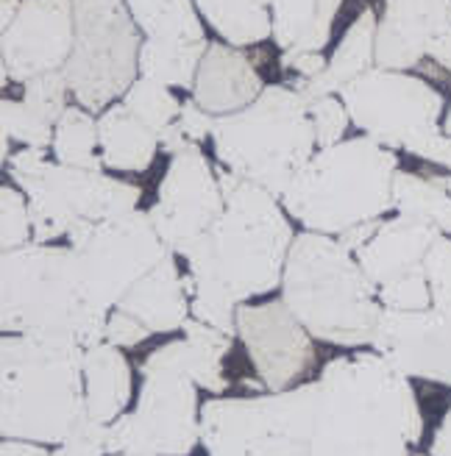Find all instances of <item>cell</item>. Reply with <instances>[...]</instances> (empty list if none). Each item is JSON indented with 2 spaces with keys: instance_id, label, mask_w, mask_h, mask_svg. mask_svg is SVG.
Wrapping results in <instances>:
<instances>
[{
  "instance_id": "6da1fadb",
  "label": "cell",
  "mask_w": 451,
  "mask_h": 456,
  "mask_svg": "<svg viewBox=\"0 0 451 456\" xmlns=\"http://www.w3.org/2000/svg\"><path fill=\"white\" fill-rule=\"evenodd\" d=\"M226 209L187 250L184 289L190 314L223 334H237V306L282 287L284 262L296 240L276 195L217 167Z\"/></svg>"
},
{
  "instance_id": "7a4b0ae2",
  "label": "cell",
  "mask_w": 451,
  "mask_h": 456,
  "mask_svg": "<svg viewBox=\"0 0 451 456\" xmlns=\"http://www.w3.org/2000/svg\"><path fill=\"white\" fill-rule=\"evenodd\" d=\"M421 437L418 395L385 356L357 351L326 362L309 456H413Z\"/></svg>"
},
{
  "instance_id": "3957f363",
  "label": "cell",
  "mask_w": 451,
  "mask_h": 456,
  "mask_svg": "<svg viewBox=\"0 0 451 456\" xmlns=\"http://www.w3.org/2000/svg\"><path fill=\"white\" fill-rule=\"evenodd\" d=\"M109 312L89 301L70 245L31 242L0 254V329L39 339L106 342Z\"/></svg>"
},
{
  "instance_id": "277c9868",
  "label": "cell",
  "mask_w": 451,
  "mask_h": 456,
  "mask_svg": "<svg viewBox=\"0 0 451 456\" xmlns=\"http://www.w3.org/2000/svg\"><path fill=\"white\" fill-rule=\"evenodd\" d=\"M282 301L321 342L343 348L373 346L381 321L379 287L337 237L301 232L290 245Z\"/></svg>"
},
{
  "instance_id": "5b68a950",
  "label": "cell",
  "mask_w": 451,
  "mask_h": 456,
  "mask_svg": "<svg viewBox=\"0 0 451 456\" xmlns=\"http://www.w3.org/2000/svg\"><path fill=\"white\" fill-rule=\"evenodd\" d=\"M86 415L81 346L4 334L0 339V435L4 440L62 445Z\"/></svg>"
},
{
  "instance_id": "8992f818",
  "label": "cell",
  "mask_w": 451,
  "mask_h": 456,
  "mask_svg": "<svg viewBox=\"0 0 451 456\" xmlns=\"http://www.w3.org/2000/svg\"><path fill=\"white\" fill-rule=\"evenodd\" d=\"M396 173V151L373 142L371 136H354L315 151L292 178L282 207L307 232L340 237L346 228L393 212Z\"/></svg>"
},
{
  "instance_id": "52a82bcc",
  "label": "cell",
  "mask_w": 451,
  "mask_h": 456,
  "mask_svg": "<svg viewBox=\"0 0 451 456\" xmlns=\"http://www.w3.org/2000/svg\"><path fill=\"white\" fill-rule=\"evenodd\" d=\"M212 142L226 170L279 200L318 148L309 106L290 84H270L251 106L217 118Z\"/></svg>"
},
{
  "instance_id": "ba28073f",
  "label": "cell",
  "mask_w": 451,
  "mask_h": 456,
  "mask_svg": "<svg viewBox=\"0 0 451 456\" xmlns=\"http://www.w3.org/2000/svg\"><path fill=\"white\" fill-rule=\"evenodd\" d=\"M6 170L29 195L34 242H56L78 225L134 212L143 190L106 173L48 162V148L17 151Z\"/></svg>"
},
{
  "instance_id": "9c48e42d",
  "label": "cell",
  "mask_w": 451,
  "mask_h": 456,
  "mask_svg": "<svg viewBox=\"0 0 451 456\" xmlns=\"http://www.w3.org/2000/svg\"><path fill=\"white\" fill-rule=\"evenodd\" d=\"M321 379L284 393L209 398L201 406V445L209 456H309Z\"/></svg>"
},
{
  "instance_id": "30bf717a",
  "label": "cell",
  "mask_w": 451,
  "mask_h": 456,
  "mask_svg": "<svg viewBox=\"0 0 451 456\" xmlns=\"http://www.w3.org/2000/svg\"><path fill=\"white\" fill-rule=\"evenodd\" d=\"M73 12L76 42L62 73L78 106L101 114L137 81L140 28L126 0H73Z\"/></svg>"
},
{
  "instance_id": "8fae6325",
  "label": "cell",
  "mask_w": 451,
  "mask_h": 456,
  "mask_svg": "<svg viewBox=\"0 0 451 456\" xmlns=\"http://www.w3.org/2000/svg\"><path fill=\"white\" fill-rule=\"evenodd\" d=\"M140 401L109 426L106 453L187 456L201 443V406L195 381L156 351L143 364Z\"/></svg>"
},
{
  "instance_id": "7c38bea8",
  "label": "cell",
  "mask_w": 451,
  "mask_h": 456,
  "mask_svg": "<svg viewBox=\"0 0 451 456\" xmlns=\"http://www.w3.org/2000/svg\"><path fill=\"white\" fill-rule=\"evenodd\" d=\"M67 245L78 259L89 301L103 312L115 309L123 295L170 254L143 209L78 225L67 234Z\"/></svg>"
},
{
  "instance_id": "4fadbf2b",
  "label": "cell",
  "mask_w": 451,
  "mask_h": 456,
  "mask_svg": "<svg viewBox=\"0 0 451 456\" xmlns=\"http://www.w3.org/2000/svg\"><path fill=\"white\" fill-rule=\"evenodd\" d=\"M340 101L351 123L390 151H410L415 142L443 131V95L413 73L373 70L343 86Z\"/></svg>"
},
{
  "instance_id": "5bb4252c",
  "label": "cell",
  "mask_w": 451,
  "mask_h": 456,
  "mask_svg": "<svg viewBox=\"0 0 451 456\" xmlns=\"http://www.w3.org/2000/svg\"><path fill=\"white\" fill-rule=\"evenodd\" d=\"M443 232L410 215L381 220L376 237L357 250V259L379 287V301L388 309H432V287L426 256Z\"/></svg>"
},
{
  "instance_id": "9a60e30c",
  "label": "cell",
  "mask_w": 451,
  "mask_h": 456,
  "mask_svg": "<svg viewBox=\"0 0 451 456\" xmlns=\"http://www.w3.org/2000/svg\"><path fill=\"white\" fill-rule=\"evenodd\" d=\"M226 209V198L198 142L170 156V165L162 175L160 195L148 209L156 234L178 256H187L195 240L204 237Z\"/></svg>"
},
{
  "instance_id": "2e32d148",
  "label": "cell",
  "mask_w": 451,
  "mask_h": 456,
  "mask_svg": "<svg viewBox=\"0 0 451 456\" xmlns=\"http://www.w3.org/2000/svg\"><path fill=\"white\" fill-rule=\"evenodd\" d=\"M237 337L248 351L265 390H292L315 364V337L290 306L276 298L237 306Z\"/></svg>"
},
{
  "instance_id": "e0dca14e",
  "label": "cell",
  "mask_w": 451,
  "mask_h": 456,
  "mask_svg": "<svg viewBox=\"0 0 451 456\" xmlns=\"http://www.w3.org/2000/svg\"><path fill=\"white\" fill-rule=\"evenodd\" d=\"M76 42L73 0H22L9 28L0 34L4 89L17 81L64 70Z\"/></svg>"
},
{
  "instance_id": "ac0fdd59",
  "label": "cell",
  "mask_w": 451,
  "mask_h": 456,
  "mask_svg": "<svg viewBox=\"0 0 451 456\" xmlns=\"http://www.w3.org/2000/svg\"><path fill=\"white\" fill-rule=\"evenodd\" d=\"M371 348L407 379L451 387V317L435 306L418 312L385 306Z\"/></svg>"
},
{
  "instance_id": "d6986e66",
  "label": "cell",
  "mask_w": 451,
  "mask_h": 456,
  "mask_svg": "<svg viewBox=\"0 0 451 456\" xmlns=\"http://www.w3.org/2000/svg\"><path fill=\"white\" fill-rule=\"evenodd\" d=\"M451 20V0H385L376 26V67L407 73L430 59Z\"/></svg>"
},
{
  "instance_id": "ffe728a7",
  "label": "cell",
  "mask_w": 451,
  "mask_h": 456,
  "mask_svg": "<svg viewBox=\"0 0 451 456\" xmlns=\"http://www.w3.org/2000/svg\"><path fill=\"white\" fill-rule=\"evenodd\" d=\"M262 93L265 84L251 59L234 45L209 42L190 95L201 109L223 118V114H234L251 106Z\"/></svg>"
},
{
  "instance_id": "44dd1931",
  "label": "cell",
  "mask_w": 451,
  "mask_h": 456,
  "mask_svg": "<svg viewBox=\"0 0 451 456\" xmlns=\"http://www.w3.org/2000/svg\"><path fill=\"white\" fill-rule=\"evenodd\" d=\"M178 254H170L134 284L115 309L137 317L153 334H170L190 321V295L184 273L178 270Z\"/></svg>"
},
{
  "instance_id": "7402d4cb",
  "label": "cell",
  "mask_w": 451,
  "mask_h": 456,
  "mask_svg": "<svg viewBox=\"0 0 451 456\" xmlns=\"http://www.w3.org/2000/svg\"><path fill=\"white\" fill-rule=\"evenodd\" d=\"M376 26H379L376 12L363 9L348 26V31L343 34L324 73H318L315 78H292L290 86L304 98L307 106L312 101L343 93V86H348L354 78L373 70L376 67Z\"/></svg>"
},
{
  "instance_id": "603a6c76",
  "label": "cell",
  "mask_w": 451,
  "mask_h": 456,
  "mask_svg": "<svg viewBox=\"0 0 451 456\" xmlns=\"http://www.w3.org/2000/svg\"><path fill=\"white\" fill-rule=\"evenodd\" d=\"M84 395L93 420L111 426L131 401V368L123 351L111 342H101L84 351Z\"/></svg>"
},
{
  "instance_id": "cb8c5ba5",
  "label": "cell",
  "mask_w": 451,
  "mask_h": 456,
  "mask_svg": "<svg viewBox=\"0 0 451 456\" xmlns=\"http://www.w3.org/2000/svg\"><path fill=\"white\" fill-rule=\"evenodd\" d=\"M101 156L109 170L143 173L160 151V134L151 131L123 101L111 103L98 118Z\"/></svg>"
},
{
  "instance_id": "d4e9b609",
  "label": "cell",
  "mask_w": 451,
  "mask_h": 456,
  "mask_svg": "<svg viewBox=\"0 0 451 456\" xmlns=\"http://www.w3.org/2000/svg\"><path fill=\"white\" fill-rule=\"evenodd\" d=\"M343 0H274V42L282 53H321Z\"/></svg>"
},
{
  "instance_id": "484cf974",
  "label": "cell",
  "mask_w": 451,
  "mask_h": 456,
  "mask_svg": "<svg viewBox=\"0 0 451 456\" xmlns=\"http://www.w3.org/2000/svg\"><path fill=\"white\" fill-rule=\"evenodd\" d=\"M393 212L418 217L451 237V173L423 175L398 170L393 184Z\"/></svg>"
},
{
  "instance_id": "4316f807",
  "label": "cell",
  "mask_w": 451,
  "mask_h": 456,
  "mask_svg": "<svg viewBox=\"0 0 451 456\" xmlns=\"http://www.w3.org/2000/svg\"><path fill=\"white\" fill-rule=\"evenodd\" d=\"M137 28L151 42L195 45L209 42L193 0H126Z\"/></svg>"
},
{
  "instance_id": "83f0119b",
  "label": "cell",
  "mask_w": 451,
  "mask_h": 456,
  "mask_svg": "<svg viewBox=\"0 0 451 456\" xmlns=\"http://www.w3.org/2000/svg\"><path fill=\"white\" fill-rule=\"evenodd\" d=\"M270 4L274 0H195L201 17L234 48H248L274 37Z\"/></svg>"
},
{
  "instance_id": "f1b7e54d",
  "label": "cell",
  "mask_w": 451,
  "mask_h": 456,
  "mask_svg": "<svg viewBox=\"0 0 451 456\" xmlns=\"http://www.w3.org/2000/svg\"><path fill=\"white\" fill-rule=\"evenodd\" d=\"M101 136H98V120L93 111L84 106H67L62 120L56 123L53 136V159L67 167H81V170H95L103 173V156H101Z\"/></svg>"
},
{
  "instance_id": "f546056e",
  "label": "cell",
  "mask_w": 451,
  "mask_h": 456,
  "mask_svg": "<svg viewBox=\"0 0 451 456\" xmlns=\"http://www.w3.org/2000/svg\"><path fill=\"white\" fill-rule=\"evenodd\" d=\"M209 42H195V45H162V42H143L140 51V76L160 81L165 86L176 89H190L198 76L201 59H204Z\"/></svg>"
},
{
  "instance_id": "4dcf8cb0",
  "label": "cell",
  "mask_w": 451,
  "mask_h": 456,
  "mask_svg": "<svg viewBox=\"0 0 451 456\" xmlns=\"http://www.w3.org/2000/svg\"><path fill=\"white\" fill-rule=\"evenodd\" d=\"M156 354L209 393L223 395L226 390H229V379H226V373H223V359L204 351V348L193 346L187 337L165 342V346L156 348Z\"/></svg>"
},
{
  "instance_id": "1f68e13d",
  "label": "cell",
  "mask_w": 451,
  "mask_h": 456,
  "mask_svg": "<svg viewBox=\"0 0 451 456\" xmlns=\"http://www.w3.org/2000/svg\"><path fill=\"white\" fill-rule=\"evenodd\" d=\"M123 103L156 134H162L173 120H178V114H182V106H184L170 93V86L143 78V76L128 86Z\"/></svg>"
},
{
  "instance_id": "d6a6232c",
  "label": "cell",
  "mask_w": 451,
  "mask_h": 456,
  "mask_svg": "<svg viewBox=\"0 0 451 456\" xmlns=\"http://www.w3.org/2000/svg\"><path fill=\"white\" fill-rule=\"evenodd\" d=\"M0 128H4L0 140H14L22 148H51L56 136V126L45 120L22 98L0 101Z\"/></svg>"
},
{
  "instance_id": "836d02e7",
  "label": "cell",
  "mask_w": 451,
  "mask_h": 456,
  "mask_svg": "<svg viewBox=\"0 0 451 456\" xmlns=\"http://www.w3.org/2000/svg\"><path fill=\"white\" fill-rule=\"evenodd\" d=\"M34 242L31 203L20 187H0V248L17 250Z\"/></svg>"
},
{
  "instance_id": "e575fe53",
  "label": "cell",
  "mask_w": 451,
  "mask_h": 456,
  "mask_svg": "<svg viewBox=\"0 0 451 456\" xmlns=\"http://www.w3.org/2000/svg\"><path fill=\"white\" fill-rule=\"evenodd\" d=\"M67 95H70V86L62 70L56 73H45L31 81L22 84V101H26L34 111H39L48 123H59L62 114L67 111Z\"/></svg>"
},
{
  "instance_id": "d590c367",
  "label": "cell",
  "mask_w": 451,
  "mask_h": 456,
  "mask_svg": "<svg viewBox=\"0 0 451 456\" xmlns=\"http://www.w3.org/2000/svg\"><path fill=\"white\" fill-rule=\"evenodd\" d=\"M309 118H312V128H315V142L318 148H332L337 142H343L346 128L351 123L348 109L343 101L332 98H321L309 103Z\"/></svg>"
},
{
  "instance_id": "8d00e7d4",
  "label": "cell",
  "mask_w": 451,
  "mask_h": 456,
  "mask_svg": "<svg viewBox=\"0 0 451 456\" xmlns=\"http://www.w3.org/2000/svg\"><path fill=\"white\" fill-rule=\"evenodd\" d=\"M426 276L432 287V306L451 317V237L440 234L426 256Z\"/></svg>"
},
{
  "instance_id": "74e56055",
  "label": "cell",
  "mask_w": 451,
  "mask_h": 456,
  "mask_svg": "<svg viewBox=\"0 0 451 456\" xmlns=\"http://www.w3.org/2000/svg\"><path fill=\"white\" fill-rule=\"evenodd\" d=\"M106 437H109V426L86 415L76 423V428L67 435V440L56 445V451H51V456H103Z\"/></svg>"
},
{
  "instance_id": "f35d334b",
  "label": "cell",
  "mask_w": 451,
  "mask_h": 456,
  "mask_svg": "<svg viewBox=\"0 0 451 456\" xmlns=\"http://www.w3.org/2000/svg\"><path fill=\"white\" fill-rule=\"evenodd\" d=\"M153 331L140 323L137 317H131L120 309H111L109 312V323H106V342L118 348H137L140 342H145Z\"/></svg>"
},
{
  "instance_id": "ab89813d",
  "label": "cell",
  "mask_w": 451,
  "mask_h": 456,
  "mask_svg": "<svg viewBox=\"0 0 451 456\" xmlns=\"http://www.w3.org/2000/svg\"><path fill=\"white\" fill-rule=\"evenodd\" d=\"M184 337L193 342V346H198V348H204V351H209V354H215V356H226L232 351V346H234V337H229V334H223L220 329H215V326H209V323H201V321H195V317H190V321L184 323Z\"/></svg>"
},
{
  "instance_id": "60d3db41",
  "label": "cell",
  "mask_w": 451,
  "mask_h": 456,
  "mask_svg": "<svg viewBox=\"0 0 451 456\" xmlns=\"http://www.w3.org/2000/svg\"><path fill=\"white\" fill-rule=\"evenodd\" d=\"M215 114H209L207 109H201L193 98L190 101H184V106H182V114H178V128H182V134L187 136L190 142H204L207 136H212V131H215Z\"/></svg>"
},
{
  "instance_id": "b9f144b4",
  "label": "cell",
  "mask_w": 451,
  "mask_h": 456,
  "mask_svg": "<svg viewBox=\"0 0 451 456\" xmlns=\"http://www.w3.org/2000/svg\"><path fill=\"white\" fill-rule=\"evenodd\" d=\"M279 64H282V70L296 73V78H315L326 70L324 53H282Z\"/></svg>"
},
{
  "instance_id": "7bdbcfd3",
  "label": "cell",
  "mask_w": 451,
  "mask_h": 456,
  "mask_svg": "<svg viewBox=\"0 0 451 456\" xmlns=\"http://www.w3.org/2000/svg\"><path fill=\"white\" fill-rule=\"evenodd\" d=\"M381 220H385V217H381ZM381 220H371V223H359L354 228H346V232L337 237V240H340V245L348 248L351 254H357L359 248H365L376 237V232L381 228Z\"/></svg>"
},
{
  "instance_id": "ee69618b",
  "label": "cell",
  "mask_w": 451,
  "mask_h": 456,
  "mask_svg": "<svg viewBox=\"0 0 451 456\" xmlns=\"http://www.w3.org/2000/svg\"><path fill=\"white\" fill-rule=\"evenodd\" d=\"M430 59H432L438 67H443L446 73H451V20H448L446 31L435 39V45L430 48Z\"/></svg>"
},
{
  "instance_id": "f6af8a7d",
  "label": "cell",
  "mask_w": 451,
  "mask_h": 456,
  "mask_svg": "<svg viewBox=\"0 0 451 456\" xmlns=\"http://www.w3.org/2000/svg\"><path fill=\"white\" fill-rule=\"evenodd\" d=\"M430 456H451V409L443 415L440 426L435 428Z\"/></svg>"
},
{
  "instance_id": "bcb514c9",
  "label": "cell",
  "mask_w": 451,
  "mask_h": 456,
  "mask_svg": "<svg viewBox=\"0 0 451 456\" xmlns=\"http://www.w3.org/2000/svg\"><path fill=\"white\" fill-rule=\"evenodd\" d=\"M0 456H51V451L39 443H29V440H4Z\"/></svg>"
},
{
  "instance_id": "7dc6e473",
  "label": "cell",
  "mask_w": 451,
  "mask_h": 456,
  "mask_svg": "<svg viewBox=\"0 0 451 456\" xmlns=\"http://www.w3.org/2000/svg\"><path fill=\"white\" fill-rule=\"evenodd\" d=\"M20 6H22V0H0V26L9 28L17 17V12H20Z\"/></svg>"
},
{
  "instance_id": "c3c4849f",
  "label": "cell",
  "mask_w": 451,
  "mask_h": 456,
  "mask_svg": "<svg viewBox=\"0 0 451 456\" xmlns=\"http://www.w3.org/2000/svg\"><path fill=\"white\" fill-rule=\"evenodd\" d=\"M443 131H446V134H451V106H448L446 118H443Z\"/></svg>"
},
{
  "instance_id": "681fc988",
  "label": "cell",
  "mask_w": 451,
  "mask_h": 456,
  "mask_svg": "<svg viewBox=\"0 0 451 456\" xmlns=\"http://www.w3.org/2000/svg\"><path fill=\"white\" fill-rule=\"evenodd\" d=\"M413 456H426V453H413Z\"/></svg>"
},
{
  "instance_id": "f907efd6",
  "label": "cell",
  "mask_w": 451,
  "mask_h": 456,
  "mask_svg": "<svg viewBox=\"0 0 451 456\" xmlns=\"http://www.w3.org/2000/svg\"><path fill=\"white\" fill-rule=\"evenodd\" d=\"M118 456H131V453H118Z\"/></svg>"
}]
</instances>
